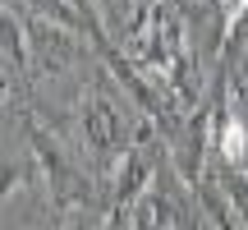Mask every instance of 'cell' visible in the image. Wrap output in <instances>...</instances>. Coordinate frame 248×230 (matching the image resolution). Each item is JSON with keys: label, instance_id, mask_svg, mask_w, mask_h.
Masks as SVG:
<instances>
[{"label": "cell", "instance_id": "1", "mask_svg": "<svg viewBox=\"0 0 248 230\" xmlns=\"http://www.w3.org/2000/svg\"><path fill=\"white\" fill-rule=\"evenodd\" d=\"M221 152H225V161H230L234 170H248V129H244L239 120H230V124H225Z\"/></svg>", "mask_w": 248, "mask_h": 230}, {"label": "cell", "instance_id": "2", "mask_svg": "<svg viewBox=\"0 0 248 230\" xmlns=\"http://www.w3.org/2000/svg\"><path fill=\"white\" fill-rule=\"evenodd\" d=\"M101 9H106V18H110V14H115V18H120V14H124V9H129V0H101Z\"/></svg>", "mask_w": 248, "mask_h": 230}, {"label": "cell", "instance_id": "3", "mask_svg": "<svg viewBox=\"0 0 248 230\" xmlns=\"http://www.w3.org/2000/svg\"><path fill=\"white\" fill-rule=\"evenodd\" d=\"M221 5H225V14H230V18H239V14H244V5H248V0H221Z\"/></svg>", "mask_w": 248, "mask_h": 230}]
</instances>
